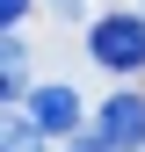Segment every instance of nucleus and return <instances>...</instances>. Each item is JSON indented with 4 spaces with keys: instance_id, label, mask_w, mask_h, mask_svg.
Wrapping results in <instances>:
<instances>
[{
    "instance_id": "obj_1",
    "label": "nucleus",
    "mask_w": 145,
    "mask_h": 152,
    "mask_svg": "<svg viewBox=\"0 0 145 152\" xmlns=\"http://www.w3.org/2000/svg\"><path fill=\"white\" fill-rule=\"evenodd\" d=\"M87 58L109 72H138L145 65V15H102L87 29Z\"/></svg>"
},
{
    "instance_id": "obj_2",
    "label": "nucleus",
    "mask_w": 145,
    "mask_h": 152,
    "mask_svg": "<svg viewBox=\"0 0 145 152\" xmlns=\"http://www.w3.org/2000/svg\"><path fill=\"white\" fill-rule=\"evenodd\" d=\"M94 130H102L109 145H123V152L145 145V94H109L102 116H94Z\"/></svg>"
},
{
    "instance_id": "obj_3",
    "label": "nucleus",
    "mask_w": 145,
    "mask_h": 152,
    "mask_svg": "<svg viewBox=\"0 0 145 152\" xmlns=\"http://www.w3.org/2000/svg\"><path fill=\"white\" fill-rule=\"evenodd\" d=\"M29 116H36L44 138H72V130H80V94L72 87H36L29 94Z\"/></svg>"
},
{
    "instance_id": "obj_4",
    "label": "nucleus",
    "mask_w": 145,
    "mask_h": 152,
    "mask_svg": "<svg viewBox=\"0 0 145 152\" xmlns=\"http://www.w3.org/2000/svg\"><path fill=\"white\" fill-rule=\"evenodd\" d=\"M22 94H29V44L0 29V109L22 102Z\"/></svg>"
},
{
    "instance_id": "obj_5",
    "label": "nucleus",
    "mask_w": 145,
    "mask_h": 152,
    "mask_svg": "<svg viewBox=\"0 0 145 152\" xmlns=\"http://www.w3.org/2000/svg\"><path fill=\"white\" fill-rule=\"evenodd\" d=\"M0 152H44V130H36V116L0 109Z\"/></svg>"
},
{
    "instance_id": "obj_6",
    "label": "nucleus",
    "mask_w": 145,
    "mask_h": 152,
    "mask_svg": "<svg viewBox=\"0 0 145 152\" xmlns=\"http://www.w3.org/2000/svg\"><path fill=\"white\" fill-rule=\"evenodd\" d=\"M65 152H123V145H109L102 130H72V138H65Z\"/></svg>"
},
{
    "instance_id": "obj_7",
    "label": "nucleus",
    "mask_w": 145,
    "mask_h": 152,
    "mask_svg": "<svg viewBox=\"0 0 145 152\" xmlns=\"http://www.w3.org/2000/svg\"><path fill=\"white\" fill-rule=\"evenodd\" d=\"M22 15H29V0H0V29H15Z\"/></svg>"
},
{
    "instance_id": "obj_8",
    "label": "nucleus",
    "mask_w": 145,
    "mask_h": 152,
    "mask_svg": "<svg viewBox=\"0 0 145 152\" xmlns=\"http://www.w3.org/2000/svg\"><path fill=\"white\" fill-rule=\"evenodd\" d=\"M44 7H51V15H65V22H72V15H80L87 0H44Z\"/></svg>"
}]
</instances>
